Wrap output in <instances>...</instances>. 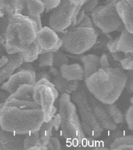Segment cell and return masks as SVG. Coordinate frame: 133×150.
<instances>
[{
  "label": "cell",
  "mask_w": 133,
  "mask_h": 150,
  "mask_svg": "<svg viewBox=\"0 0 133 150\" xmlns=\"http://www.w3.org/2000/svg\"><path fill=\"white\" fill-rule=\"evenodd\" d=\"M44 121L41 107L33 99L6 100L0 111V126L15 134H26L37 131Z\"/></svg>",
  "instance_id": "obj_1"
},
{
  "label": "cell",
  "mask_w": 133,
  "mask_h": 150,
  "mask_svg": "<svg viewBox=\"0 0 133 150\" xmlns=\"http://www.w3.org/2000/svg\"><path fill=\"white\" fill-rule=\"evenodd\" d=\"M127 74L119 67L100 69L85 80L90 93L103 104L116 102L126 88Z\"/></svg>",
  "instance_id": "obj_2"
},
{
  "label": "cell",
  "mask_w": 133,
  "mask_h": 150,
  "mask_svg": "<svg viewBox=\"0 0 133 150\" xmlns=\"http://www.w3.org/2000/svg\"><path fill=\"white\" fill-rule=\"evenodd\" d=\"M9 22L0 43L8 54L26 51L36 40L38 28L29 17L21 13L9 15Z\"/></svg>",
  "instance_id": "obj_3"
},
{
  "label": "cell",
  "mask_w": 133,
  "mask_h": 150,
  "mask_svg": "<svg viewBox=\"0 0 133 150\" xmlns=\"http://www.w3.org/2000/svg\"><path fill=\"white\" fill-rule=\"evenodd\" d=\"M61 118V133L67 143L74 146L82 145L86 136L83 131L76 105L69 93L61 94L58 100Z\"/></svg>",
  "instance_id": "obj_4"
},
{
  "label": "cell",
  "mask_w": 133,
  "mask_h": 150,
  "mask_svg": "<svg viewBox=\"0 0 133 150\" xmlns=\"http://www.w3.org/2000/svg\"><path fill=\"white\" fill-rule=\"evenodd\" d=\"M98 35L94 28L72 26L65 33L60 35L62 49L74 55H80L95 45Z\"/></svg>",
  "instance_id": "obj_5"
},
{
  "label": "cell",
  "mask_w": 133,
  "mask_h": 150,
  "mask_svg": "<svg viewBox=\"0 0 133 150\" xmlns=\"http://www.w3.org/2000/svg\"><path fill=\"white\" fill-rule=\"evenodd\" d=\"M71 98L78 107L80 124L84 134L91 138H99L103 129L94 116L89 103L85 87L83 84H80L78 89L73 92Z\"/></svg>",
  "instance_id": "obj_6"
},
{
  "label": "cell",
  "mask_w": 133,
  "mask_h": 150,
  "mask_svg": "<svg viewBox=\"0 0 133 150\" xmlns=\"http://www.w3.org/2000/svg\"><path fill=\"white\" fill-rule=\"evenodd\" d=\"M59 93L50 80L42 78L36 81L33 91V99L39 105L44 113V121L51 120L57 112L55 107V100Z\"/></svg>",
  "instance_id": "obj_7"
},
{
  "label": "cell",
  "mask_w": 133,
  "mask_h": 150,
  "mask_svg": "<svg viewBox=\"0 0 133 150\" xmlns=\"http://www.w3.org/2000/svg\"><path fill=\"white\" fill-rule=\"evenodd\" d=\"M119 1L115 0L105 6H101L91 13L92 22L105 33L121 32L125 28L116 9V5Z\"/></svg>",
  "instance_id": "obj_8"
},
{
  "label": "cell",
  "mask_w": 133,
  "mask_h": 150,
  "mask_svg": "<svg viewBox=\"0 0 133 150\" xmlns=\"http://www.w3.org/2000/svg\"><path fill=\"white\" fill-rule=\"evenodd\" d=\"M81 8V6L73 4L69 0H61L60 5L50 15L49 27L55 32L65 31L72 26L74 17Z\"/></svg>",
  "instance_id": "obj_9"
},
{
  "label": "cell",
  "mask_w": 133,
  "mask_h": 150,
  "mask_svg": "<svg viewBox=\"0 0 133 150\" xmlns=\"http://www.w3.org/2000/svg\"><path fill=\"white\" fill-rule=\"evenodd\" d=\"M36 82V72L30 71H18L9 77L7 81L4 82L1 89L12 94L23 84H32Z\"/></svg>",
  "instance_id": "obj_10"
},
{
  "label": "cell",
  "mask_w": 133,
  "mask_h": 150,
  "mask_svg": "<svg viewBox=\"0 0 133 150\" xmlns=\"http://www.w3.org/2000/svg\"><path fill=\"white\" fill-rule=\"evenodd\" d=\"M87 97L94 116L102 129L103 130L105 129L109 131H113L117 129V124L114 122L112 119L109 116L103 104L98 100L90 93L87 94Z\"/></svg>",
  "instance_id": "obj_11"
},
{
  "label": "cell",
  "mask_w": 133,
  "mask_h": 150,
  "mask_svg": "<svg viewBox=\"0 0 133 150\" xmlns=\"http://www.w3.org/2000/svg\"><path fill=\"white\" fill-rule=\"evenodd\" d=\"M25 135L15 134L3 129L0 126V149L22 150L24 149Z\"/></svg>",
  "instance_id": "obj_12"
},
{
  "label": "cell",
  "mask_w": 133,
  "mask_h": 150,
  "mask_svg": "<svg viewBox=\"0 0 133 150\" xmlns=\"http://www.w3.org/2000/svg\"><path fill=\"white\" fill-rule=\"evenodd\" d=\"M59 38L55 30L48 26H44L38 31L36 41L41 47L42 52H52L57 45Z\"/></svg>",
  "instance_id": "obj_13"
},
{
  "label": "cell",
  "mask_w": 133,
  "mask_h": 150,
  "mask_svg": "<svg viewBox=\"0 0 133 150\" xmlns=\"http://www.w3.org/2000/svg\"><path fill=\"white\" fill-rule=\"evenodd\" d=\"M7 57L8 62L0 69V84L4 83L24 63L21 53L8 54Z\"/></svg>",
  "instance_id": "obj_14"
},
{
  "label": "cell",
  "mask_w": 133,
  "mask_h": 150,
  "mask_svg": "<svg viewBox=\"0 0 133 150\" xmlns=\"http://www.w3.org/2000/svg\"><path fill=\"white\" fill-rule=\"evenodd\" d=\"M116 9L122 21L124 28L130 33H133V9L132 6L125 0H120L116 5Z\"/></svg>",
  "instance_id": "obj_15"
},
{
  "label": "cell",
  "mask_w": 133,
  "mask_h": 150,
  "mask_svg": "<svg viewBox=\"0 0 133 150\" xmlns=\"http://www.w3.org/2000/svg\"><path fill=\"white\" fill-rule=\"evenodd\" d=\"M60 73L61 76L65 80L72 81H81L84 80L83 67L79 64H63L60 67Z\"/></svg>",
  "instance_id": "obj_16"
},
{
  "label": "cell",
  "mask_w": 133,
  "mask_h": 150,
  "mask_svg": "<svg viewBox=\"0 0 133 150\" xmlns=\"http://www.w3.org/2000/svg\"><path fill=\"white\" fill-rule=\"evenodd\" d=\"M24 7V0H0V17L14 13L22 14Z\"/></svg>",
  "instance_id": "obj_17"
},
{
  "label": "cell",
  "mask_w": 133,
  "mask_h": 150,
  "mask_svg": "<svg viewBox=\"0 0 133 150\" xmlns=\"http://www.w3.org/2000/svg\"><path fill=\"white\" fill-rule=\"evenodd\" d=\"M80 60L84 65V80L91 76L101 69L100 67V57L96 55L90 54L82 55L80 57Z\"/></svg>",
  "instance_id": "obj_18"
},
{
  "label": "cell",
  "mask_w": 133,
  "mask_h": 150,
  "mask_svg": "<svg viewBox=\"0 0 133 150\" xmlns=\"http://www.w3.org/2000/svg\"><path fill=\"white\" fill-rule=\"evenodd\" d=\"M52 83L53 84L58 92L61 94L72 93L73 92L78 89L79 85H80V83L76 80L69 81V80H65L61 76L60 74L57 75L56 76H54Z\"/></svg>",
  "instance_id": "obj_19"
},
{
  "label": "cell",
  "mask_w": 133,
  "mask_h": 150,
  "mask_svg": "<svg viewBox=\"0 0 133 150\" xmlns=\"http://www.w3.org/2000/svg\"><path fill=\"white\" fill-rule=\"evenodd\" d=\"M117 52H121L124 54L132 53L133 52V35L126 28H123L121 35L118 38L117 45Z\"/></svg>",
  "instance_id": "obj_20"
},
{
  "label": "cell",
  "mask_w": 133,
  "mask_h": 150,
  "mask_svg": "<svg viewBox=\"0 0 133 150\" xmlns=\"http://www.w3.org/2000/svg\"><path fill=\"white\" fill-rule=\"evenodd\" d=\"M42 49L38 42L35 40L33 43L28 47L26 51L20 52L23 57L24 62L31 63L36 60L39 57V55L42 53Z\"/></svg>",
  "instance_id": "obj_21"
},
{
  "label": "cell",
  "mask_w": 133,
  "mask_h": 150,
  "mask_svg": "<svg viewBox=\"0 0 133 150\" xmlns=\"http://www.w3.org/2000/svg\"><path fill=\"white\" fill-rule=\"evenodd\" d=\"M27 16H38L45 11V6L42 0H24Z\"/></svg>",
  "instance_id": "obj_22"
},
{
  "label": "cell",
  "mask_w": 133,
  "mask_h": 150,
  "mask_svg": "<svg viewBox=\"0 0 133 150\" xmlns=\"http://www.w3.org/2000/svg\"><path fill=\"white\" fill-rule=\"evenodd\" d=\"M52 130H53L52 120L43 122V124L38 129L40 147H47V143H49L50 138L52 136Z\"/></svg>",
  "instance_id": "obj_23"
},
{
  "label": "cell",
  "mask_w": 133,
  "mask_h": 150,
  "mask_svg": "<svg viewBox=\"0 0 133 150\" xmlns=\"http://www.w3.org/2000/svg\"><path fill=\"white\" fill-rule=\"evenodd\" d=\"M34 85L32 84H23L15 91L14 93L11 94L6 100L9 99H28L33 98Z\"/></svg>",
  "instance_id": "obj_24"
},
{
  "label": "cell",
  "mask_w": 133,
  "mask_h": 150,
  "mask_svg": "<svg viewBox=\"0 0 133 150\" xmlns=\"http://www.w3.org/2000/svg\"><path fill=\"white\" fill-rule=\"evenodd\" d=\"M111 149H133V137L130 136H122L115 139L110 144Z\"/></svg>",
  "instance_id": "obj_25"
},
{
  "label": "cell",
  "mask_w": 133,
  "mask_h": 150,
  "mask_svg": "<svg viewBox=\"0 0 133 150\" xmlns=\"http://www.w3.org/2000/svg\"><path fill=\"white\" fill-rule=\"evenodd\" d=\"M103 105L109 116L116 124H120L123 122V113L119 110L117 105H115V103L110 104V105L103 104Z\"/></svg>",
  "instance_id": "obj_26"
},
{
  "label": "cell",
  "mask_w": 133,
  "mask_h": 150,
  "mask_svg": "<svg viewBox=\"0 0 133 150\" xmlns=\"http://www.w3.org/2000/svg\"><path fill=\"white\" fill-rule=\"evenodd\" d=\"M35 146H40V137L38 130L26 134L24 136V149H31Z\"/></svg>",
  "instance_id": "obj_27"
},
{
  "label": "cell",
  "mask_w": 133,
  "mask_h": 150,
  "mask_svg": "<svg viewBox=\"0 0 133 150\" xmlns=\"http://www.w3.org/2000/svg\"><path fill=\"white\" fill-rule=\"evenodd\" d=\"M38 66L39 67L53 66V52H42L38 57Z\"/></svg>",
  "instance_id": "obj_28"
},
{
  "label": "cell",
  "mask_w": 133,
  "mask_h": 150,
  "mask_svg": "<svg viewBox=\"0 0 133 150\" xmlns=\"http://www.w3.org/2000/svg\"><path fill=\"white\" fill-rule=\"evenodd\" d=\"M69 59L62 51H58L53 53V67L60 68L62 65L68 64Z\"/></svg>",
  "instance_id": "obj_29"
},
{
  "label": "cell",
  "mask_w": 133,
  "mask_h": 150,
  "mask_svg": "<svg viewBox=\"0 0 133 150\" xmlns=\"http://www.w3.org/2000/svg\"><path fill=\"white\" fill-rule=\"evenodd\" d=\"M121 65L122 68L127 71H132L133 69V59L132 53L127 54L120 61Z\"/></svg>",
  "instance_id": "obj_30"
},
{
  "label": "cell",
  "mask_w": 133,
  "mask_h": 150,
  "mask_svg": "<svg viewBox=\"0 0 133 150\" xmlns=\"http://www.w3.org/2000/svg\"><path fill=\"white\" fill-rule=\"evenodd\" d=\"M99 0H88L83 5L82 9L85 13H92L97 8Z\"/></svg>",
  "instance_id": "obj_31"
},
{
  "label": "cell",
  "mask_w": 133,
  "mask_h": 150,
  "mask_svg": "<svg viewBox=\"0 0 133 150\" xmlns=\"http://www.w3.org/2000/svg\"><path fill=\"white\" fill-rule=\"evenodd\" d=\"M45 6V11L49 12L57 8L61 2V0H42Z\"/></svg>",
  "instance_id": "obj_32"
},
{
  "label": "cell",
  "mask_w": 133,
  "mask_h": 150,
  "mask_svg": "<svg viewBox=\"0 0 133 150\" xmlns=\"http://www.w3.org/2000/svg\"><path fill=\"white\" fill-rule=\"evenodd\" d=\"M47 149H60L61 144L60 140L55 137H52L50 138L49 143L47 145Z\"/></svg>",
  "instance_id": "obj_33"
},
{
  "label": "cell",
  "mask_w": 133,
  "mask_h": 150,
  "mask_svg": "<svg viewBox=\"0 0 133 150\" xmlns=\"http://www.w3.org/2000/svg\"><path fill=\"white\" fill-rule=\"evenodd\" d=\"M126 120L129 129L130 130L133 129V108L132 106H130V108L127 111L126 114Z\"/></svg>",
  "instance_id": "obj_34"
},
{
  "label": "cell",
  "mask_w": 133,
  "mask_h": 150,
  "mask_svg": "<svg viewBox=\"0 0 133 150\" xmlns=\"http://www.w3.org/2000/svg\"><path fill=\"white\" fill-rule=\"evenodd\" d=\"M77 26H79V27H84V28H94L93 25V22L91 20V19L87 15H85L84 18L83 19V20L79 23V24Z\"/></svg>",
  "instance_id": "obj_35"
},
{
  "label": "cell",
  "mask_w": 133,
  "mask_h": 150,
  "mask_svg": "<svg viewBox=\"0 0 133 150\" xmlns=\"http://www.w3.org/2000/svg\"><path fill=\"white\" fill-rule=\"evenodd\" d=\"M100 67H101V69H107L112 67L109 60L108 55L106 53L102 55L101 58H100Z\"/></svg>",
  "instance_id": "obj_36"
},
{
  "label": "cell",
  "mask_w": 133,
  "mask_h": 150,
  "mask_svg": "<svg viewBox=\"0 0 133 150\" xmlns=\"http://www.w3.org/2000/svg\"><path fill=\"white\" fill-rule=\"evenodd\" d=\"M127 82L126 84V87L127 89V91L128 93H132L133 91V82H132V71H130L128 74H127Z\"/></svg>",
  "instance_id": "obj_37"
},
{
  "label": "cell",
  "mask_w": 133,
  "mask_h": 150,
  "mask_svg": "<svg viewBox=\"0 0 133 150\" xmlns=\"http://www.w3.org/2000/svg\"><path fill=\"white\" fill-rule=\"evenodd\" d=\"M52 123H53V128H54L55 131H58L60 128V123H61V118L59 113H55L52 118Z\"/></svg>",
  "instance_id": "obj_38"
},
{
  "label": "cell",
  "mask_w": 133,
  "mask_h": 150,
  "mask_svg": "<svg viewBox=\"0 0 133 150\" xmlns=\"http://www.w3.org/2000/svg\"><path fill=\"white\" fill-rule=\"evenodd\" d=\"M117 42H118V38L113 40H110V41H109L108 43L107 44V49H108V50L111 53H115L117 52Z\"/></svg>",
  "instance_id": "obj_39"
},
{
  "label": "cell",
  "mask_w": 133,
  "mask_h": 150,
  "mask_svg": "<svg viewBox=\"0 0 133 150\" xmlns=\"http://www.w3.org/2000/svg\"><path fill=\"white\" fill-rule=\"evenodd\" d=\"M29 17L36 24V26H37V28H38V31L40 29H41L42 27V20H41V17H40V15H38V16H31Z\"/></svg>",
  "instance_id": "obj_40"
},
{
  "label": "cell",
  "mask_w": 133,
  "mask_h": 150,
  "mask_svg": "<svg viewBox=\"0 0 133 150\" xmlns=\"http://www.w3.org/2000/svg\"><path fill=\"white\" fill-rule=\"evenodd\" d=\"M42 78H46L47 79V80H50L51 76H50V75L48 74L47 72H45V71L40 72L38 73V74H36V81H38V80H39L40 79H42Z\"/></svg>",
  "instance_id": "obj_41"
},
{
  "label": "cell",
  "mask_w": 133,
  "mask_h": 150,
  "mask_svg": "<svg viewBox=\"0 0 133 150\" xmlns=\"http://www.w3.org/2000/svg\"><path fill=\"white\" fill-rule=\"evenodd\" d=\"M113 131L114 132L112 134V136H111V138H112L113 140H115V139H117V138L122 136V133H121V132L120 130L117 129V128L115 129H114Z\"/></svg>",
  "instance_id": "obj_42"
},
{
  "label": "cell",
  "mask_w": 133,
  "mask_h": 150,
  "mask_svg": "<svg viewBox=\"0 0 133 150\" xmlns=\"http://www.w3.org/2000/svg\"><path fill=\"white\" fill-rule=\"evenodd\" d=\"M69 1L72 4H73L77 6H83V5L87 1H88V0H69Z\"/></svg>",
  "instance_id": "obj_43"
},
{
  "label": "cell",
  "mask_w": 133,
  "mask_h": 150,
  "mask_svg": "<svg viewBox=\"0 0 133 150\" xmlns=\"http://www.w3.org/2000/svg\"><path fill=\"white\" fill-rule=\"evenodd\" d=\"M8 61H9V59H8L7 56H5V55L1 56V58H0V69L4 66V65L8 62Z\"/></svg>",
  "instance_id": "obj_44"
},
{
  "label": "cell",
  "mask_w": 133,
  "mask_h": 150,
  "mask_svg": "<svg viewBox=\"0 0 133 150\" xmlns=\"http://www.w3.org/2000/svg\"><path fill=\"white\" fill-rule=\"evenodd\" d=\"M62 46H63V41H62L61 38H60L58 42V43H57V45H55V48L53 49V50L52 51V52H53V53H55V52L59 51V49L62 47Z\"/></svg>",
  "instance_id": "obj_45"
},
{
  "label": "cell",
  "mask_w": 133,
  "mask_h": 150,
  "mask_svg": "<svg viewBox=\"0 0 133 150\" xmlns=\"http://www.w3.org/2000/svg\"><path fill=\"white\" fill-rule=\"evenodd\" d=\"M7 96L6 95V93H4L2 91H0V103H5L6 100L7 99Z\"/></svg>",
  "instance_id": "obj_46"
},
{
  "label": "cell",
  "mask_w": 133,
  "mask_h": 150,
  "mask_svg": "<svg viewBox=\"0 0 133 150\" xmlns=\"http://www.w3.org/2000/svg\"><path fill=\"white\" fill-rule=\"evenodd\" d=\"M125 1H126L129 4L131 5V6H133V1H132V0H125Z\"/></svg>",
  "instance_id": "obj_47"
},
{
  "label": "cell",
  "mask_w": 133,
  "mask_h": 150,
  "mask_svg": "<svg viewBox=\"0 0 133 150\" xmlns=\"http://www.w3.org/2000/svg\"><path fill=\"white\" fill-rule=\"evenodd\" d=\"M4 103H0V111H1V108H2V107L4 106Z\"/></svg>",
  "instance_id": "obj_48"
},
{
  "label": "cell",
  "mask_w": 133,
  "mask_h": 150,
  "mask_svg": "<svg viewBox=\"0 0 133 150\" xmlns=\"http://www.w3.org/2000/svg\"><path fill=\"white\" fill-rule=\"evenodd\" d=\"M17 1H19V0H17Z\"/></svg>",
  "instance_id": "obj_49"
}]
</instances>
